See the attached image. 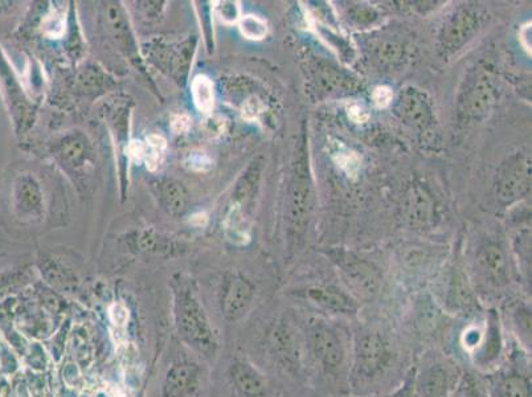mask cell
<instances>
[{
	"instance_id": "cell-8",
	"label": "cell",
	"mask_w": 532,
	"mask_h": 397,
	"mask_svg": "<svg viewBox=\"0 0 532 397\" xmlns=\"http://www.w3.org/2000/svg\"><path fill=\"white\" fill-rule=\"evenodd\" d=\"M462 376L453 363L435 360L415 372L417 397H452L460 386Z\"/></svg>"
},
{
	"instance_id": "cell-10",
	"label": "cell",
	"mask_w": 532,
	"mask_h": 397,
	"mask_svg": "<svg viewBox=\"0 0 532 397\" xmlns=\"http://www.w3.org/2000/svg\"><path fill=\"white\" fill-rule=\"evenodd\" d=\"M256 288L251 280L240 273H228L219 293L220 311L227 322L241 321L251 311Z\"/></svg>"
},
{
	"instance_id": "cell-36",
	"label": "cell",
	"mask_w": 532,
	"mask_h": 397,
	"mask_svg": "<svg viewBox=\"0 0 532 397\" xmlns=\"http://www.w3.org/2000/svg\"><path fill=\"white\" fill-rule=\"evenodd\" d=\"M415 372L416 368L409 371L407 378L404 379L398 390L384 397H415Z\"/></svg>"
},
{
	"instance_id": "cell-6",
	"label": "cell",
	"mask_w": 532,
	"mask_h": 397,
	"mask_svg": "<svg viewBox=\"0 0 532 397\" xmlns=\"http://www.w3.org/2000/svg\"><path fill=\"white\" fill-rule=\"evenodd\" d=\"M498 88L494 77L486 72H478L462 90L458 100V114L464 121L476 122L484 118L497 100Z\"/></svg>"
},
{
	"instance_id": "cell-11",
	"label": "cell",
	"mask_w": 532,
	"mask_h": 397,
	"mask_svg": "<svg viewBox=\"0 0 532 397\" xmlns=\"http://www.w3.org/2000/svg\"><path fill=\"white\" fill-rule=\"evenodd\" d=\"M333 260L341 269L347 284L360 297L371 298L378 293L382 276H380L379 269L370 261L347 252L335 253Z\"/></svg>"
},
{
	"instance_id": "cell-2",
	"label": "cell",
	"mask_w": 532,
	"mask_h": 397,
	"mask_svg": "<svg viewBox=\"0 0 532 397\" xmlns=\"http://www.w3.org/2000/svg\"><path fill=\"white\" fill-rule=\"evenodd\" d=\"M394 359V351L386 335L376 329L356 333L351 362V382L354 386L375 382L386 374Z\"/></svg>"
},
{
	"instance_id": "cell-38",
	"label": "cell",
	"mask_w": 532,
	"mask_h": 397,
	"mask_svg": "<svg viewBox=\"0 0 532 397\" xmlns=\"http://www.w3.org/2000/svg\"><path fill=\"white\" fill-rule=\"evenodd\" d=\"M347 114H349L350 120L355 122V124H364V122H367L368 118H370L367 109L359 104H351L349 108H347Z\"/></svg>"
},
{
	"instance_id": "cell-35",
	"label": "cell",
	"mask_w": 532,
	"mask_h": 397,
	"mask_svg": "<svg viewBox=\"0 0 532 397\" xmlns=\"http://www.w3.org/2000/svg\"><path fill=\"white\" fill-rule=\"evenodd\" d=\"M69 145H65L64 157L72 165L79 166L84 161L85 153L84 146L80 142H68Z\"/></svg>"
},
{
	"instance_id": "cell-40",
	"label": "cell",
	"mask_w": 532,
	"mask_h": 397,
	"mask_svg": "<svg viewBox=\"0 0 532 397\" xmlns=\"http://www.w3.org/2000/svg\"><path fill=\"white\" fill-rule=\"evenodd\" d=\"M519 40H521L523 48L531 53V23H527L521 28Z\"/></svg>"
},
{
	"instance_id": "cell-20",
	"label": "cell",
	"mask_w": 532,
	"mask_h": 397,
	"mask_svg": "<svg viewBox=\"0 0 532 397\" xmlns=\"http://www.w3.org/2000/svg\"><path fill=\"white\" fill-rule=\"evenodd\" d=\"M314 79L319 87L330 94L354 92L356 84L353 77L326 61H318L315 64Z\"/></svg>"
},
{
	"instance_id": "cell-16",
	"label": "cell",
	"mask_w": 532,
	"mask_h": 397,
	"mask_svg": "<svg viewBox=\"0 0 532 397\" xmlns=\"http://www.w3.org/2000/svg\"><path fill=\"white\" fill-rule=\"evenodd\" d=\"M396 116L411 128L424 130L431 126L433 113L425 93L416 88L401 89L395 105Z\"/></svg>"
},
{
	"instance_id": "cell-30",
	"label": "cell",
	"mask_w": 532,
	"mask_h": 397,
	"mask_svg": "<svg viewBox=\"0 0 532 397\" xmlns=\"http://www.w3.org/2000/svg\"><path fill=\"white\" fill-rule=\"evenodd\" d=\"M334 161L347 174L355 175L358 173L360 159L355 153H351L349 150H339L334 155Z\"/></svg>"
},
{
	"instance_id": "cell-12",
	"label": "cell",
	"mask_w": 532,
	"mask_h": 397,
	"mask_svg": "<svg viewBox=\"0 0 532 397\" xmlns=\"http://www.w3.org/2000/svg\"><path fill=\"white\" fill-rule=\"evenodd\" d=\"M204 371L195 360H177L163 379L161 397H196L202 390Z\"/></svg>"
},
{
	"instance_id": "cell-13",
	"label": "cell",
	"mask_w": 532,
	"mask_h": 397,
	"mask_svg": "<svg viewBox=\"0 0 532 397\" xmlns=\"http://www.w3.org/2000/svg\"><path fill=\"white\" fill-rule=\"evenodd\" d=\"M229 386L237 397H266L269 391L268 379L252 360L236 355L227 368Z\"/></svg>"
},
{
	"instance_id": "cell-21",
	"label": "cell",
	"mask_w": 532,
	"mask_h": 397,
	"mask_svg": "<svg viewBox=\"0 0 532 397\" xmlns=\"http://www.w3.org/2000/svg\"><path fill=\"white\" fill-rule=\"evenodd\" d=\"M106 10H108L105 16L106 23H108L109 31L112 32L113 39L130 57L137 55L132 31H130L128 20L120 4L114 3L113 6L106 7Z\"/></svg>"
},
{
	"instance_id": "cell-42",
	"label": "cell",
	"mask_w": 532,
	"mask_h": 397,
	"mask_svg": "<svg viewBox=\"0 0 532 397\" xmlns=\"http://www.w3.org/2000/svg\"><path fill=\"white\" fill-rule=\"evenodd\" d=\"M363 397H384V396H363Z\"/></svg>"
},
{
	"instance_id": "cell-39",
	"label": "cell",
	"mask_w": 532,
	"mask_h": 397,
	"mask_svg": "<svg viewBox=\"0 0 532 397\" xmlns=\"http://www.w3.org/2000/svg\"><path fill=\"white\" fill-rule=\"evenodd\" d=\"M261 113V106L259 104V101H248L247 105H245V108L243 109V116L249 118V120H252V118H256Z\"/></svg>"
},
{
	"instance_id": "cell-37",
	"label": "cell",
	"mask_w": 532,
	"mask_h": 397,
	"mask_svg": "<svg viewBox=\"0 0 532 397\" xmlns=\"http://www.w3.org/2000/svg\"><path fill=\"white\" fill-rule=\"evenodd\" d=\"M372 100L378 108H387L394 101V93H392L391 88L378 87L372 93Z\"/></svg>"
},
{
	"instance_id": "cell-18",
	"label": "cell",
	"mask_w": 532,
	"mask_h": 397,
	"mask_svg": "<svg viewBox=\"0 0 532 397\" xmlns=\"http://www.w3.org/2000/svg\"><path fill=\"white\" fill-rule=\"evenodd\" d=\"M478 265L490 284L501 288L509 284V263L501 245L488 243L480 249L477 255Z\"/></svg>"
},
{
	"instance_id": "cell-15",
	"label": "cell",
	"mask_w": 532,
	"mask_h": 397,
	"mask_svg": "<svg viewBox=\"0 0 532 397\" xmlns=\"http://www.w3.org/2000/svg\"><path fill=\"white\" fill-rule=\"evenodd\" d=\"M310 304L326 313L339 317H355L359 313L358 300L351 294L334 285L309 286L301 292Z\"/></svg>"
},
{
	"instance_id": "cell-24",
	"label": "cell",
	"mask_w": 532,
	"mask_h": 397,
	"mask_svg": "<svg viewBox=\"0 0 532 397\" xmlns=\"http://www.w3.org/2000/svg\"><path fill=\"white\" fill-rule=\"evenodd\" d=\"M448 304L457 310L472 308V290H470L464 274H454L448 290Z\"/></svg>"
},
{
	"instance_id": "cell-25",
	"label": "cell",
	"mask_w": 532,
	"mask_h": 397,
	"mask_svg": "<svg viewBox=\"0 0 532 397\" xmlns=\"http://www.w3.org/2000/svg\"><path fill=\"white\" fill-rule=\"evenodd\" d=\"M161 198L166 207L169 208L173 214H182L187 208V194L182 187V184L174 182V180H167L166 183L161 184Z\"/></svg>"
},
{
	"instance_id": "cell-14",
	"label": "cell",
	"mask_w": 532,
	"mask_h": 397,
	"mask_svg": "<svg viewBox=\"0 0 532 397\" xmlns=\"http://www.w3.org/2000/svg\"><path fill=\"white\" fill-rule=\"evenodd\" d=\"M481 27V14L477 8L462 6L444 24L441 42L446 52H456L464 47Z\"/></svg>"
},
{
	"instance_id": "cell-27",
	"label": "cell",
	"mask_w": 532,
	"mask_h": 397,
	"mask_svg": "<svg viewBox=\"0 0 532 397\" xmlns=\"http://www.w3.org/2000/svg\"><path fill=\"white\" fill-rule=\"evenodd\" d=\"M166 150V141L161 135H150L145 143V154L143 161L146 162L147 169L154 171L159 166Z\"/></svg>"
},
{
	"instance_id": "cell-3",
	"label": "cell",
	"mask_w": 532,
	"mask_h": 397,
	"mask_svg": "<svg viewBox=\"0 0 532 397\" xmlns=\"http://www.w3.org/2000/svg\"><path fill=\"white\" fill-rule=\"evenodd\" d=\"M304 338L306 349L325 374L342 376L349 364V347L338 327L322 318H310Z\"/></svg>"
},
{
	"instance_id": "cell-17",
	"label": "cell",
	"mask_w": 532,
	"mask_h": 397,
	"mask_svg": "<svg viewBox=\"0 0 532 397\" xmlns=\"http://www.w3.org/2000/svg\"><path fill=\"white\" fill-rule=\"evenodd\" d=\"M12 202L20 218H38L42 214L43 194L34 177L30 174H23L16 178L14 190H12Z\"/></svg>"
},
{
	"instance_id": "cell-33",
	"label": "cell",
	"mask_w": 532,
	"mask_h": 397,
	"mask_svg": "<svg viewBox=\"0 0 532 397\" xmlns=\"http://www.w3.org/2000/svg\"><path fill=\"white\" fill-rule=\"evenodd\" d=\"M349 18L353 20L358 26H367L372 24L379 18L378 12L374 8L366 6H355L350 12Z\"/></svg>"
},
{
	"instance_id": "cell-29",
	"label": "cell",
	"mask_w": 532,
	"mask_h": 397,
	"mask_svg": "<svg viewBox=\"0 0 532 397\" xmlns=\"http://www.w3.org/2000/svg\"><path fill=\"white\" fill-rule=\"evenodd\" d=\"M460 387L461 397H490L488 388L476 376H462Z\"/></svg>"
},
{
	"instance_id": "cell-22",
	"label": "cell",
	"mask_w": 532,
	"mask_h": 397,
	"mask_svg": "<svg viewBox=\"0 0 532 397\" xmlns=\"http://www.w3.org/2000/svg\"><path fill=\"white\" fill-rule=\"evenodd\" d=\"M494 397H531V378L511 371L499 376L493 384Z\"/></svg>"
},
{
	"instance_id": "cell-9",
	"label": "cell",
	"mask_w": 532,
	"mask_h": 397,
	"mask_svg": "<svg viewBox=\"0 0 532 397\" xmlns=\"http://www.w3.org/2000/svg\"><path fill=\"white\" fill-rule=\"evenodd\" d=\"M0 93L3 94L4 104L14 121L16 132L23 133L30 125L32 106L2 47H0Z\"/></svg>"
},
{
	"instance_id": "cell-19",
	"label": "cell",
	"mask_w": 532,
	"mask_h": 397,
	"mask_svg": "<svg viewBox=\"0 0 532 397\" xmlns=\"http://www.w3.org/2000/svg\"><path fill=\"white\" fill-rule=\"evenodd\" d=\"M405 219L413 227H428L435 218V203L431 195L421 186H413L408 191L404 203Z\"/></svg>"
},
{
	"instance_id": "cell-31",
	"label": "cell",
	"mask_w": 532,
	"mask_h": 397,
	"mask_svg": "<svg viewBox=\"0 0 532 397\" xmlns=\"http://www.w3.org/2000/svg\"><path fill=\"white\" fill-rule=\"evenodd\" d=\"M216 12L220 20L227 24L240 22V6L237 2H218Z\"/></svg>"
},
{
	"instance_id": "cell-5",
	"label": "cell",
	"mask_w": 532,
	"mask_h": 397,
	"mask_svg": "<svg viewBox=\"0 0 532 397\" xmlns=\"http://www.w3.org/2000/svg\"><path fill=\"white\" fill-rule=\"evenodd\" d=\"M313 200L309 157L305 142H302L293 166L292 192H290V220L297 235H301L308 227L313 211Z\"/></svg>"
},
{
	"instance_id": "cell-7",
	"label": "cell",
	"mask_w": 532,
	"mask_h": 397,
	"mask_svg": "<svg viewBox=\"0 0 532 397\" xmlns=\"http://www.w3.org/2000/svg\"><path fill=\"white\" fill-rule=\"evenodd\" d=\"M531 190V162L526 155L507 159L498 171L495 194L499 202L509 206L525 198Z\"/></svg>"
},
{
	"instance_id": "cell-28",
	"label": "cell",
	"mask_w": 532,
	"mask_h": 397,
	"mask_svg": "<svg viewBox=\"0 0 532 397\" xmlns=\"http://www.w3.org/2000/svg\"><path fill=\"white\" fill-rule=\"evenodd\" d=\"M240 31L249 40H263L268 34V24L256 15H247L240 19Z\"/></svg>"
},
{
	"instance_id": "cell-26",
	"label": "cell",
	"mask_w": 532,
	"mask_h": 397,
	"mask_svg": "<svg viewBox=\"0 0 532 397\" xmlns=\"http://www.w3.org/2000/svg\"><path fill=\"white\" fill-rule=\"evenodd\" d=\"M192 97L196 108L203 113H210L214 109V85L206 76L195 77L192 81Z\"/></svg>"
},
{
	"instance_id": "cell-34",
	"label": "cell",
	"mask_w": 532,
	"mask_h": 397,
	"mask_svg": "<svg viewBox=\"0 0 532 397\" xmlns=\"http://www.w3.org/2000/svg\"><path fill=\"white\" fill-rule=\"evenodd\" d=\"M186 166L188 169L195 171H208L212 167V161L202 151H194V153L188 155Z\"/></svg>"
},
{
	"instance_id": "cell-23",
	"label": "cell",
	"mask_w": 532,
	"mask_h": 397,
	"mask_svg": "<svg viewBox=\"0 0 532 397\" xmlns=\"http://www.w3.org/2000/svg\"><path fill=\"white\" fill-rule=\"evenodd\" d=\"M371 55L380 68L394 69L403 63V44L390 39H378L371 45Z\"/></svg>"
},
{
	"instance_id": "cell-4",
	"label": "cell",
	"mask_w": 532,
	"mask_h": 397,
	"mask_svg": "<svg viewBox=\"0 0 532 397\" xmlns=\"http://www.w3.org/2000/svg\"><path fill=\"white\" fill-rule=\"evenodd\" d=\"M304 345V334L298 333L289 321L281 319L270 326L266 349L286 374L298 376L304 370Z\"/></svg>"
},
{
	"instance_id": "cell-1",
	"label": "cell",
	"mask_w": 532,
	"mask_h": 397,
	"mask_svg": "<svg viewBox=\"0 0 532 397\" xmlns=\"http://www.w3.org/2000/svg\"><path fill=\"white\" fill-rule=\"evenodd\" d=\"M171 290L174 327L180 341L200 358L214 359L220 349L219 335L194 284L179 274L171 282Z\"/></svg>"
},
{
	"instance_id": "cell-32",
	"label": "cell",
	"mask_w": 532,
	"mask_h": 397,
	"mask_svg": "<svg viewBox=\"0 0 532 397\" xmlns=\"http://www.w3.org/2000/svg\"><path fill=\"white\" fill-rule=\"evenodd\" d=\"M43 30L45 34L51 36V38H60L64 32V18L60 12L53 11L49 14L43 22Z\"/></svg>"
},
{
	"instance_id": "cell-41",
	"label": "cell",
	"mask_w": 532,
	"mask_h": 397,
	"mask_svg": "<svg viewBox=\"0 0 532 397\" xmlns=\"http://www.w3.org/2000/svg\"><path fill=\"white\" fill-rule=\"evenodd\" d=\"M190 128V118L187 116H177L173 120V130L180 134L186 132Z\"/></svg>"
}]
</instances>
